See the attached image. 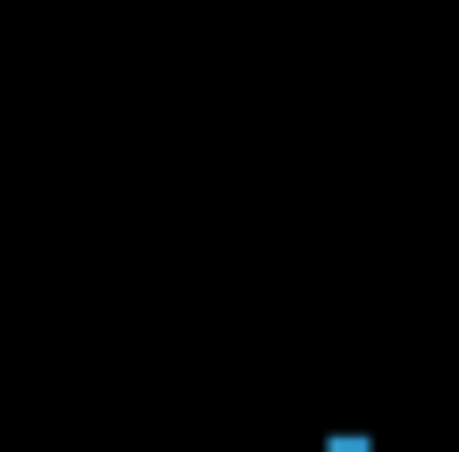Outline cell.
<instances>
[{
	"instance_id": "obj_1",
	"label": "cell",
	"mask_w": 459,
	"mask_h": 452,
	"mask_svg": "<svg viewBox=\"0 0 459 452\" xmlns=\"http://www.w3.org/2000/svg\"><path fill=\"white\" fill-rule=\"evenodd\" d=\"M333 452H375L368 439H333Z\"/></svg>"
}]
</instances>
